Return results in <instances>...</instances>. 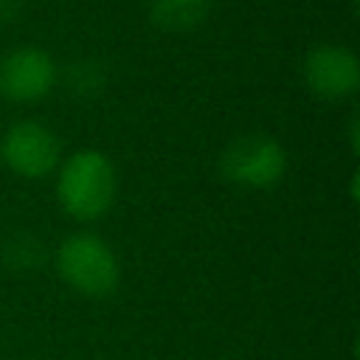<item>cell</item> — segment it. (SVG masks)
<instances>
[{"instance_id": "6da1fadb", "label": "cell", "mask_w": 360, "mask_h": 360, "mask_svg": "<svg viewBox=\"0 0 360 360\" xmlns=\"http://www.w3.org/2000/svg\"><path fill=\"white\" fill-rule=\"evenodd\" d=\"M115 169L98 149H79L62 166L56 177V200L62 211L79 222H93L112 208Z\"/></svg>"}, {"instance_id": "7a4b0ae2", "label": "cell", "mask_w": 360, "mask_h": 360, "mask_svg": "<svg viewBox=\"0 0 360 360\" xmlns=\"http://www.w3.org/2000/svg\"><path fill=\"white\" fill-rule=\"evenodd\" d=\"M56 273L59 278L87 298H107L115 292L121 278V264L112 248L90 231H76L65 236L56 248Z\"/></svg>"}, {"instance_id": "3957f363", "label": "cell", "mask_w": 360, "mask_h": 360, "mask_svg": "<svg viewBox=\"0 0 360 360\" xmlns=\"http://www.w3.org/2000/svg\"><path fill=\"white\" fill-rule=\"evenodd\" d=\"M219 172L242 188H273L287 172V152L270 135H239L222 149Z\"/></svg>"}, {"instance_id": "277c9868", "label": "cell", "mask_w": 360, "mask_h": 360, "mask_svg": "<svg viewBox=\"0 0 360 360\" xmlns=\"http://www.w3.org/2000/svg\"><path fill=\"white\" fill-rule=\"evenodd\" d=\"M0 158L17 177L39 180L59 166L62 143L51 127H45L42 121L25 118L6 129L0 141Z\"/></svg>"}, {"instance_id": "5b68a950", "label": "cell", "mask_w": 360, "mask_h": 360, "mask_svg": "<svg viewBox=\"0 0 360 360\" xmlns=\"http://www.w3.org/2000/svg\"><path fill=\"white\" fill-rule=\"evenodd\" d=\"M56 62L37 45H20L0 59V96L14 104L45 98L56 84Z\"/></svg>"}, {"instance_id": "8992f818", "label": "cell", "mask_w": 360, "mask_h": 360, "mask_svg": "<svg viewBox=\"0 0 360 360\" xmlns=\"http://www.w3.org/2000/svg\"><path fill=\"white\" fill-rule=\"evenodd\" d=\"M304 82L318 98H346L360 87V62L346 45H318L304 59Z\"/></svg>"}, {"instance_id": "52a82bcc", "label": "cell", "mask_w": 360, "mask_h": 360, "mask_svg": "<svg viewBox=\"0 0 360 360\" xmlns=\"http://www.w3.org/2000/svg\"><path fill=\"white\" fill-rule=\"evenodd\" d=\"M211 6L214 0H152L149 17L158 28L169 34H183L197 28L208 17Z\"/></svg>"}, {"instance_id": "ba28073f", "label": "cell", "mask_w": 360, "mask_h": 360, "mask_svg": "<svg viewBox=\"0 0 360 360\" xmlns=\"http://www.w3.org/2000/svg\"><path fill=\"white\" fill-rule=\"evenodd\" d=\"M70 84H73L79 93H93V90L101 84V73H98V68L90 65V62L73 65V70H70Z\"/></svg>"}, {"instance_id": "9c48e42d", "label": "cell", "mask_w": 360, "mask_h": 360, "mask_svg": "<svg viewBox=\"0 0 360 360\" xmlns=\"http://www.w3.org/2000/svg\"><path fill=\"white\" fill-rule=\"evenodd\" d=\"M25 6V0H0V22H8L11 17H17V11Z\"/></svg>"}]
</instances>
